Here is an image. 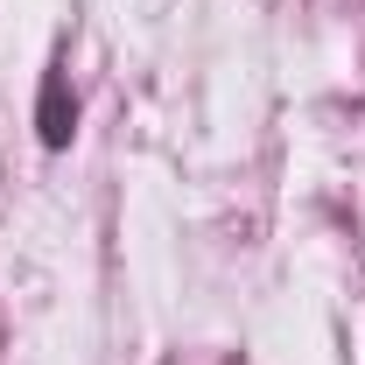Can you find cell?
I'll list each match as a JSON object with an SVG mask.
<instances>
[{"label":"cell","mask_w":365,"mask_h":365,"mask_svg":"<svg viewBox=\"0 0 365 365\" xmlns=\"http://www.w3.org/2000/svg\"><path fill=\"white\" fill-rule=\"evenodd\" d=\"M36 134H43L49 155L71 148V134H78V98H71V78H63V71H43V91H36Z\"/></svg>","instance_id":"1"}]
</instances>
